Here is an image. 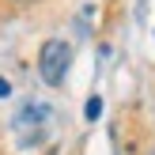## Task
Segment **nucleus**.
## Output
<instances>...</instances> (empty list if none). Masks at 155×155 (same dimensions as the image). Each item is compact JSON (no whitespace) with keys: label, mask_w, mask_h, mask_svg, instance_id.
Listing matches in <instances>:
<instances>
[{"label":"nucleus","mask_w":155,"mask_h":155,"mask_svg":"<svg viewBox=\"0 0 155 155\" xmlns=\"http://www.w3.org/2000/svg\"><path fill=\"white\" fill-rule=\"evenodd\" d=\"M68 64H72V45H68V42H45V45H42L38 72H42V80L49 83V87H57V83L64 80Z\"/></svg>","instance_id":"1"},{"label":"nucleus","mask_w":155,"mask_h":155,"mask_svg":"<svg viewBox=\"0 0 155 155\" xmlns=\"http://www.w3.org/2000/svg\"><path fill=\"white\" fill-rule=\"evenodd\" d=\"M98 114H102V98H98V95H95V98H87V117H91V121H95V117H98Z\"/></svg>","instance_id":"2"},{"label":"nucleus","mask_w":155,"mask_h":155,"mask_svg":"<svg viewBox=\"0 0 155 155\" xmlns=\"http://www.w3.org/2000/svg\"><path fill=\"white\" fill-rule=\"evenodd\" d=\"M12 95V87H8V80H0V98H8Z\"/></svg>","instance_id":"3"}]
</instances>
